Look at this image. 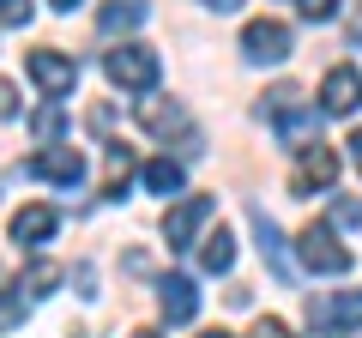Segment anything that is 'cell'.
Instances as JSON below:
<instances>
[{
    "label": "cell",
    "instance_id": "6da1fadb",
    "mask_svg": "<svg viewBox=\"0 0 362 338\" xmlns=\"http://www.w3.org/2000/svg\"><path fill=\"white\" fill-rule=\"evenodd\" d=\"M296 260L308 266V272H320V278H344L350 266H356V254L338 242L332 223H308V230L296 235Z\"/></svg>",
    "mask_w": 362,
    "mask_h": 338
},
{
    "label": "cell",
    "instance_id": "7a4b0ae2",
    "mask_svg": "<svg viewBox=\"0 0 362 338\" xmlns=\"http://www.w3.org/2000/svg\"><path fill=\"white\" fill-rule=\"evenodd\" d=\"M103 73H109V85L145 97L157 85V73H163V61H157V49H145V42H121V49L103 54Z\"/></svg>",
    "mask_w": 362,
    "mask_h": 338
},
{
    "label": "cell",
    "instance_id": "3957f363",
    "mask_svg": "<svg viewBox=\"0 0 362 338\" xmlns=\"http://www.w3.org/2000/svg\"><path fill=\"white\" fill-rule=\"evenodd\" d=\"M211 211H218V199H211V194H187V199H175V206L163 211V242H169V247H194Z\"/></svg>",
    "mask_w": 362,
    "mask_h": 338
},
{
    "label": "cell",
    "instance_id": "277c9868",
    "mask_svg": "<svg viewBox=\"0 0 362 338\" xmlns=\"http://www.w3.org/2000/svg\"><path fill=\"white\" fill-rule=\"evenodd\" d=\"M25 73L37 78L42 97H73V85H78V61L61 54V49H30L25 54Z\"/></svg>",
    "mask_w": 362,
    "mask_h": 338
},
{
    "label": "cell",
    "instance_id": "5b68a950",
    "mask_svg": "<svg viewBox=\"0 0 362 338\" xmlns=\"http://www.w3.org/2000/svg\"><path fill=\"white\" fill-rule=\"evenodd\" d=\"M266 97H272V115H278V133H284L290 145H308L314 133H320V115L296 103V97H302L296 85H278V91H266Z\"/></svg>",
    "mask_w": 362,
    "mask_h": 338
},
{
    "label": "cell",
    "instance_id": "8992f818",
    "mask_svg": "<svg viewBox=\"0 0 362 338\" xmlns=\"http://www.w3.org/2000/svg\"><path fill=\"white\" fill-rule=\"evenodd\" d=\"M242 54H247L254 66L290 61V25H278V18H254V25L242 30Z\"/></svg>",
    "mask_w": 362,
    "mask_h": 338
},
{
    "label": "cell",
    "instance_id": "52a82bcc",
    "mask_svg": "<svg viewBox=\"0 0 362 338\" xmlns=\"http://www.w3.org/2000/svg\"><path fill=\"white\" fill-rule=\"evenodd\" d=\"M30 175H37V182H54V187H78L85 182V157H78L73 145H42V151L30 157Z\"/></svg>",
    "mask_w": 362,
    "mask_h": 338
},
{
    "label": "cell",
    "instance_id": "ba28073f",
    "mask_svg": "<svg viewBox=\"0 0 362 338\" xmlns=\"http://www.w3.org/2000/svg\"><path fill=\"white\" fill-rule=\"evenodd\" d=\"M308 326L314 332H350V326H362V296H314Z\"/></svg>",
    "mask_w": 362,
    "mask_h": 338
},
{
    "label": "cell",
    "instance_id": "9c48e42d",
    "mask_svg": "<svg viewBox=\"0 0 362 338\" xmlns=\"http://www.w3.org/2000/svg\"><path fill=\"white\" fill-rule=\"evenodd\" d=\"M362 103V73L356 66H332L320 85V115H350Z\"/></svg>",
    "mask_w": 362,
    "mask_h": 338
},
{
    "label": "cell",
    "instance_id": "30bf717a",
    "mask_svg": "<svg viewBox=\"0 0 362 338\" xmlns=\"http://www.w3.org/2000/svg\"><path fill=\"white\" fill-rule=\"evenodd\" d=\"M332 175H338V157L314 139V145H302V163H296V182H290V187H296V194H314V187H320V194H326Z\"/></svg>",
    "mask_w": 362,
    "mask_h": 338
},
{
    "label": "cell",
    "instance_id": "8fae6325",
    "mask_svg": "<svg viewBox=\"0 0 362 338\" xmlns=\"http://www.w3.org/2000/svg\"><path fill=\"white\" fill-rule=\"evenodd\" d=\"M247 223H254V235H259V254H266L272 278H278V284H290L296 272H290V260H284V235H278V223H272L259 206H247Z\"/></svg>",
    "mask_w": 362,
    "mask_h": 338
},
{
    "label": "cell",
    "instance_id": "7c38bea8",
    "mask_svg": "<svg viewBox=\"0 0 362 338\" xmlns=\"http://www.w3.org/2000/svg\"><path fill=\"white\" fill-rule=\"evenodd\" d=\"M157 302H163V320H175V326H187L199 314V290H194V278H163L157 284Z\"/></svg>",
    "mask_w": 362,
    "mask_h": 338
},
{
    "label": "cell",
    "instance_id": "4fadbf2b",
    "mask_svg": "<svg viewBox=\"0 0 362 338\" xmlns=\"http://www.w3.org/2000/svg\"><path fill=\"white\" fill-rule=\"evenodd\" d=\"M139 127H151L157 139H169V133H181V139H187V109L181 103H163V97H139Z\"/></svg>",
    "mask_w": 362,
    "mask_h": 338
},
{
    "label": "cell",
    "instance_id": "5bb4252c",
    "mask_svg": "<svg viewBox=\"0 0 362 338\" xmlns=\"http://www.w3.org/2000/svg\"><path fill=\"white\" fill-rule=\"evenodd\" d=\"M54 230H61V211H54V206H25L13 218V242L18 247H42Z\"/></svg>",
    "mask_w": 362,
    "mask_h": 338
},
{
    "label": "cell",
    "instance_id": "9a60e30c",
    "mask_svg": "<svg viewBox=\"0 0 362 338\" xmlns=\"http://www.w3.org/2000/svg\"><path fill=\"white\" fill-rule=\"evenodd\" d=\"M145 13H151L145 0H109L103 13H97V25H103V37H115V30H139Z\"/></svg>",
    "mask_w": 362,
    "mask_h": 338
},
{
    "label": "cell",
    "instance_id": "2e32d148",
    "mask_svg": "<svg viewBox=\"0 0 362 338\" xmlns=\"http://www.w3.org/2000/svg\"><path fill=\"white\" fill-rule=\"evenodd\" d=\"M199 266H206V272H230V266H235V235L230 230H211L206 242H199Z\"/></svg>",
    "mask_w": 362,
    "mask_h": 338
},
{
    "label": "cell",
    "instance_id": "e0dca14e",
    "mask_svg": "<svg viewBox=\"0 0 362 338\" xmlns=\"http://www.w3.org/2000/svg\"><path fill=\"white\" fill-rule=\"evenodd\" d=\"M54 284H61V266L54 260H30L25 272H18V296H49Z\"/></svg>",
    "mask_w": 362,
    "mask_h": 338
},
{
    "label": "cell",
    "instance_id": "ac0fdd59",
    "mask_svg": "<svg viewBox=\"0 0 362 338\" xmlns=\"http://www.w3.org/2000/svg\"><path fill=\"white\" fill-rule=\"evenodd\" d=\"M139 175H145V187H151V194H181V163H175V157H151Z\"/></svg>",
    "mask_w": 362,
    "mask_h": 338
},
{
    "label": "cell",
    "instance_id": "d6986e66",
    "mask_svg": "<svg viewBox=\"0 0 362 338\" xmlns=\"http://www.w3.org/2000/svg\"><path fill=\"white\" fill-rule=\"evenodd\" d=\"M127 175H133V151H127V145H109V182H103V194L121 199V194H127Z\"/></svg>",
    "mask_w": 362,
    "mask_h": 338
},
{
    "label": "cell",
    "instance_id": "ffe728a7",
    "mask_svg": "<svg viewBox=\"0 0 362 338\" xmlns=\"http://www.w3.org/2000/svg\"><path fill=\"white\" fill-rule=\"evenodd\" d=\"M30 133H37L42 145H54V139H61V109H42V115L30 121Z\"/></svg>",
    "mask_w": 362,
    "mask_h": 338
},
{
    "label": "cell",
    "instance_id": "44dd1931",
    "mask_svg": "<svg viewBox=\"0 0 362 338\" xmlns=\"http://www.w3.org/2000/svg\"><path fill=\"white\" fill-rule=\"evenodd\" d=\"M30 13H37L30 0H0V25H30Z\"/></svg>",
    "mask_w": 362,
    "mask_h": 338
},
{
    "label": "cell",
    "instance_id": "7402d4cb",
    "mask_svg": "<svg viewBox=\"0 0 362 338\" xmlns=\"http://www.w3.org/2000/svg\"><path fill=\"white\" fill-rule=\"evenodd\" d=\"M302 18H314V25H326V18H338V0H296Z\"/></svg>",
    "mask_w": 362,
    "mask_h": 338
},
{
    "label": "cell",
    "instance_id": "603a6c76",
    "mask_svg": "<svg viewBox=\"0 0 362 338\" xmlns=\"http://www.w3.org/2000/svg\"><path fill=\"white\" fill-rule=\"evenodd\" d=\"M332 223H362V199H332Z\"/></svg>",
    "mask_w": 362,
    "mask_h": 338
},
{
    "label": "cell",
    "instance_id": "cb8c5ba5",
    "mask_svg": "<svg viewBox=\"0 0 362 338\" xmlns=\"http://www.w3.org/2000/svg\"><path fill=\"white\" fill-rule=\"evenodd\" d=\"M18 320H25V296H0V332H6V326H18Z\"/></svg>",
    "mask_w": 362,
    "mask_h": 338
},
{
    "label": "cell",
    "instance_id": "d4e9b609",
    "mask_svg": "<svg viewBox=\"0 0 362 338\" xmlns=\"http://www.w3.org/2000/svg\"><path fill=\"white\" fill-rule=\"evenodd\" d=\"M13 115H18V91L0 78V121H13Z\"/></svg>",
    "mask_w": 362,
    "mask_h": 338
},
{
    "label": "cell",
    "instance_id": "484cf974",
    "mask_svg": "<svg viewBox=\"0 0 362 338\" xmlns=\"http://www.w3.org/2000/svg\"><path fill=\"white\" fill-rule=\"evenodd\" d=\"M247 338H290V326H284V320H259Z\"/></svg>",
    "mask_w": 362,
    "mask_h": 338
},
{
    "label": "cell",
    "instance_id": "4316f807",
    "mask_svg": "<svg viewBox=\"0 0 362 338\" xmlns=\"http://www.w3.org/2000/svg\"><path fill=\"white\" fill-rule=\"evenodd\" d=\"M344 145H350V163H356V175H362V127H356V133H350V139H344Z\"/></svg>",
    "mask_w": 362,
    "mask_h": 338
},
{
    "label": "cell",
    "instance_id": "83f0119b",
    "mask_svg": "<svg viewBox=\"0 0 362 338\" xmlns=\"http://www.w3.org/2000/svg\"><path fill=\"white\" fill-rule=\"evenodd\" d=\"M211 13H242V0H206Z\"/></svg>",
    "mask_w": 362,
    "mask_h": 338
},
{
    "label": "cell",
    "instance_id": "f1b7e54d",
    "mask_svg": "<svg viewBox=\"0 0 362 338\" xmlns=\"http://www.w3.org/2000/svg\"><path fill=\"white\" fill-rule=\"evenodd\" d=\"M49 6L54 13H73V6H85V0H49Z\"/></svg>",
    "mask_w": 362,
    "mask_h": 338
},
{
    "label": "cell",
    "instance_id": "f546056e",
    "mask_svg": "<svg viewBox=\"0 0 362 338\" xmlns=\"http://www.w3.org/2000/svg\"><path fill=\"white\" fill-rule=\"evenodd\" d=\"M133 338H157V332H133Z\"/></svg>",
    "mask_w": 362,
    "mask_h": 338
},
{
    "label": "cell",
    "instance_id": "4dcf8cb0",
    "mask_svg": "<svg viewBox=\"0 0 362 338\" xmlns=\"http://www.w3.org/2000/svg\"><path fill=\"white\" fill-rule=\"evenodd\" d=\"M206 338H230V332H206Z\"/></svg>",
    "mask_w": 362,
    "mask_h": 338
}]
</instances>
